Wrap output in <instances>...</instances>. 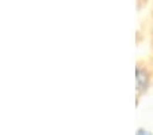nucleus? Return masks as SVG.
Masks as SVG:
<instances>
[{"instance_id": "f257e3e1", "label": "nucleus", "mask_w": 153, "mask_h": 135, "mask_svg": "<svg viewBox=\"0 0 153 135\" xmlns=\"http://www.w3.org/2000/svg\"><path fill=\"white\" fill-rule=\"evenodd\" d=\"M148 83V72L142 68H137V89L138 91L145 89Z\"/></svg>"}, {"instance_id": "f03ea898", "label": "nucleus", "mask_w": 153, "mask_h": 135, "mask_svg": "<svg viewBox=\"0 0 153 135\" xmlns=\"http://www.w3.org/2000/svg\"><path fill=\"white\" fill-rule=\"evenodd\" d=\"M137 135H152V134H150V132H148V131H145V130H138Z\"/></svg>"}]
</instances>
